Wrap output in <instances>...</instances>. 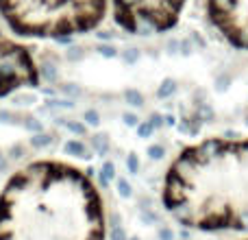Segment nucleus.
I'll return each instance as SVG.
<instances>
[{
    "instance_id": "obj_1",
    "label": "nucleus",
    "mask_w": 248,
    "mask_h": 240,
    "mask_svg": "<svg viewBox=\"0 0 248 240\" xmlns=\"http://www.w3.org/2000/svg\"><path fill=\"white\" fill-rule=\"evenodd\" d=\"M105 210L90 175L33 162L0 192V240H105Z\"/></svg>"
},
{
    "instance_id": "obj_2",
    "label": "nucleus",
    "mask_w": 248,
    "mask_h": 240,
    "mask_svg": "<svg viewBox=\"0 0 248 240\" xmlns=\"http://www.w3.org/2000/svg\"><path fill=\"white\" fill-rule=\"evenodd\" d=\"M161 201L179 225L198 232H248V137H209L181 151Z\"/></svg>"
},
{
    "instance_id": "obj_3",
    "label": "nucleus",
    "mask_w": 248,
    "mask_h": 240,
    "mask_svg": "<svg viewBox=\"0 0 248 240\" xmlns=\"http://www.w3.org/2000/svg\"><path fill=\"white\" fill-rule=\"evenodd\" d=\"M216 29L237 48H248V0H207Z\"/></svg>"
},
{
    "instance_id": "obj_4",
    "label": "nucleus",
    "mask_w": 248,
    "mask_h": 240,
    "mask_svg": "<svg viewBox=\"0 0 248 240\" xmlns=\"http://www.w3.org/2000/svg\"><path fill=\"white\" fill-rule=\"evenodd\" d=\"M63 151L68 155H72V157H81V159H90L92 157L87 144L85 142H81V140H68L63 144Z\"/></svg>"
},
{
    "instance_id": "obj_5",
    "label": "nucleus",
    "mask_w": 248,
    "mask_h": 240,
    "mask_svg": "<svg viewBox=\"0 0 248 240\" xmlns=\"http://www.w3.org/2000/svg\"><path fill=\"white\" fill-rule=\"evenodd\" d=\"M37 74H39L42 81H48V83L59 81V70H57V64H50V61H44V64L37 68Z\"/></svg>"
},
{
    "instance_id": "obj_6",
    "label": "nucleus",
    "mask_w": 248,
    "mask_h": 240,
    "mask_svg": "<svg viewBox=\"0 0 248 240\" xmlns=\"http://www.w3.org/2000/svg\"><path fill=\"white\" fill-rule=\"evenodd\" d=\"M92 149H94L96 155H107L109 153V137L98 133V136L92 137Z\"/></svg>"
},
{
    "instance_id": "obj_7",
    "label": "nucleus",
    "mask_w": 248,
    "mask_h": 240,
    "mask_svg": "<svg viewBox=\"0 0 248 240\" xmlns=\"http://www.w3.org/2000/svg\"><path fill=\"white\" fill-rule=\"evenodd\" d=\"M11 101L17 105V107H29V105L37 103V96L31 94V92H16V94L11 96Z\"/></svg>"
},
{
    "instance_id": "obj_8",
    "label": "nucleus",
    "mask_w": 248,
    "mask_h": 240,
    "mask_svg": "<svg viewBox=\"0 0 248 240\" xmlns=\"http://www.w3.org/2000/svg\"><path fill=\"white\" fill-rule=\"evenodd\" d=\"M52 144V137H50V133H44V131H39V133H33V137H31V146L33 149H46V146H50Z\"/></svg>"
},
{
    "instance_id": "obj_9",
    "label": "nucleus",
    "mask_w": 248,
    "mask_h": 240,
    "mask_svg": "<svg viewBox=\"0 0 248 240\" xmlns=\"http://www.w3.org/2000/svg\"><path fill=\"white\" fill-rule=\"evenodd\" d=\"M72 107H74L72 99H48L46 101L48 112H55V109H72Z\"/></svg>"
},
{
    "instance_id": "obj_10",
    "label": "nucleus",
    "mask_w": 248,
    "mask_h": 240,
    "mask_svg": "<svg viewBox=\"0 0 248 240\" xmlns=\"http://www.w3.org/2000/svg\"><path fill=\"white\" fill-rule=\"evenodd\" d=\"M57 122L59 124H63L68 131H72V133H77V136H83V133L87 131L85 129V124L83 122H77V120H65V118H57Z\"/></svg>"
},
{
    "instance_id": "obj_11",
    "label": "nucleus",
    "mask_w": 248,
    "mask_h": 240,
    "mask_svg": "<svg viewBox=\"0 0 248 240\" xmlns=\"http://www.w3.org/2000/svg\"><path fill=\"white\" fill-rule=\"evenodd\" d=\"M22 127L26 129V131H31V133H39V131H44V124L39 122L35 116H22Z\"/></svg>"
},
{
    "instance_id": "obj_12",
    "label": "nucleus",
    "mask_w": 248,
    "mask_h": 240,
    "mask_svg": "<svg viewBox=\"0 0 248 240\" xmlns=\"http://www.w3.org/2000/svg\"><path fill=\"white\" fill-rule=\"evenodd\" d=\"M116 177V166L111 162H105L103 164V171H100V184L103 186H109V181Z\"/></svg>"
},
{
    "instance_id": "obj_13",
    "label": "nucleus",
    "mask_w": 248,
    "mask_h": 240,
    "mask_svg": "<svg viewBox=\"0 0 248 240\" xmlns=\"http://www.w3.org/2000/svg\"><path fill=\"white\" fill-rule=\"evenodd\" d=\"M83 57H85V51H83L81 46H74V44H70L68 51H65V59H68V61H81Z\"/></svg>"
},
{
    "instance_id": "obj_14",
    "label": "nucleus",
    "mask_w": 248,
    "mask_h": 240,
    "mask_svg": "<svg viewBox=\"0 0 248 240\" xmlns=\"http://www.w3.org/2000/svg\"><path fill=\"white\" fill-rule=\"evenodd\" d=\"M176 92V83L172 81V79H166V81L161 83V87H159L157 94L161 96V99H168V96H172Z\"/></svg>"
},
{
    "instance_id": "obj_15",
    "label": "nucleus",
    "mask_w": 248,
    "mask_h": 240,
    "mask_svg": "<svg viewBox=\"0 0 248 240\" xmlns=\"http://www.w3.org/2000/svg\"><path fill=\"white\" fill-rule=\"evenodd\" d=\"M83 120H85V124H90V127H98L100 124V114L96 112V109H87V112L83 114Z\"/></svg>"
},
{
    "instance_id": "obj_16",
    "label": "nucleus",
    "mask_w": 248,
    "mask_h": 240,
    "mask_svg": "<svg viewBox=\"0 0 248 240\" xmlns=\"http://www.w3.org/2000/svg\"><path fill=\"white\" fill-rule=\"evenodd\" d=\"M61 92H63L65 96H70V99L81 96V87H78L77 83H63V86H61Z\"/></svg>"
},
{
    "instance_id": "obj_17",
    "label": "nucleus",
    "mask_w": 248,
    "mask_h": 240,
    "mask_svg": "<svg viewBox=\"0 0 248 240\" xmlns=\"http://www.w3.org/2000/svg\"><path fill=\"white\" fill-rule=\"evenodd\" d=\"M26 155V149H24V144H20V142H17V144H13L11 149H9V157L11 159H22Z\"/></svg>"
},
{
    "instance_id": "obj_18",
    "label": "nucleus",
    "mask_w": 248,
    "mask_h": 240,
    "mask_svg": "<svg viewBox=\"0 0 248 240\" xmlns=\"http://www.w3.org/2000/svg\"><path fill=\"white\" fill-rule=\"evenodd\" d=\"M124 96H126V101L131 105H135V107H140V105L144 103V99H141V94L137 90H126V94H124Z\"/></svg>"
},
{
    "instance_id": "obj_19",
    "label": "nucleus",
    "mask_w": 248,
    "mask_h": 240,
    "mask_svg": "<svg viewBox=\"0 0 248 240\" xmlns=\"http://www.w3.org/2000/svg\"><path fill=\"white\" fill-rule=\"evenodd\" d=\"M96 51H98V52H100V55H103V57H109V59L118 55V51H116V48L111 46V44H98V48H96Z\"/></svg>"
},
{
    "instance_id": "obj_20",
    "label": "nucleus",
    "mask_w": 248,
    "mask_h": 240,
    "mask_svg": "<svg viewBox=\"0 0 248 240\" xmlns=\"http://www.w3.org/2000/svg\"><path fill=\"white\" fill-rule=\"evenodd\" d=\"M153 131H155V127L150 122L137 124V136H140V137H150V136H153Z\"/></svg>"
},
{
    "instance_id": "obj_21",
    "label": "nucleus",
    "mask_w": 248,
    "mask_h": 240,
    "mask_svg": "<svg viewBox=\"0 0 248 240\" xmlns=\"http://www.w3.org/2000/svg\"><path fill=\"white\" fill-rule=\"evenodd\" d=\"M122 59L126 61V64H135V61L140 59V51H135V48H128V51L122 52Z\"/></svg>"
},
{
    "instance_id": "obj_22",
    "label": "nucleus",
    "mask_w": 248,
    "mask_h": 240,
    "mask_svg": "<svg viewBox=\"0 0 248 240\" xmlns=\"http://www.w3.org/2000/svg\"><path fill=\"white\" fill-rule=\"evenodd\" d=\"M118 190H120L122 197H131V184H128L126 179H118Z\"/></svg>"
},
{
    "instance_id": "obj_23",
    "label": "nucleus",
    "mask_w": 248,
    "mask_h": 240,
    "mask_svg": "<svg viewBox=\"0 0 248 240\" xmlns=\"http://www.w3.org/2000/svg\"><path fill=\"white\" fill-rule=\"evenodd\" d=\"M148 155H150L153 159H161V157H163V146H159V144L150 146V149H148Z\"/></svg>"
},
{
    "instance_id": "obj_24",
    "label": "nucleus",
    "mask_w": 248,
    "mask_h": 240,
    "mask_svg": "<svg viewBox=\"0 0 248 240\" xmlns=\"http://www.w3.org/2000/svg\"><path fill=\"white\" fill-rule=\"evenodd\" d=\"M126 166H128V171H131V172H137V171H140V162H137V155H128Z\"/></svg>"
},
{
    "instance_id": "obj_25",
    "label": "nucleus",
    "mask_w": 248,
    "mask_h": 240,
    "mask_svg": "<svg viewBox=\"0 0 248 240\" xmlns=\"http://www.w3.org/2000/svg\"><path fill=\"white\" fill-rule=\"evenodd\" d=\"M124 124H128V127H137V124H140V122H137V116H135V114H124Z\"/></svg>"
},
{
    "instance_id": "obj_26",
    "label": "nucleus",
    "mask_w": 248,
    "mask_h": 240,
    "mask_svg": "<svg viewBox=\"0 0 248 240\" xmlns=\"http://www.w3.org/2000/svg\"><path fill=\"white\" fill-rule=\"evenodd\" d=\"M111 240H126V236H124V232L118 225H113V229H111Z\"/></svg>"
},
{
    "instance_id": "obj_27",
    "label": "nucleus",
    "mask_w": 248,
    "mask_h": 240,
    "mask_svg": "<svg viewBox=\"0 0 248 240\" xmlns=\"http://www.w3.org/2000/svg\"><path fill=\"white\" fill-rule=\"evenodd\" d=\"M9 171V159L0 153V172H7Z\"/></svg>"
},
{
    "instance_id": "obj_28",
    "label": "nucleus",
    "mask_w": 248,
    "mask_h": 240,
    "mask_svg": "<svg viewBox=\"0 0 248 240\" xmlns=\"http://www.w3.org/2000/svg\"><path fill=\"white\" fill-rule=\"evenodd\" d=\"M150 124H153L155 129H157V127H161V124H163V118L159 116V114H153V120H150Z\"/></svg>"
},
{
    "instance_id": "obj_29",
    "label": "nucleus",
    "mask_w": 248,
    "mask_h": 240,
    "mask_svg": "<svg viewBox=\"0 0 248 240\" xmlns=\"http://www.w3.org/2000/svg\"><path fill=\"white\" fill-rule=\"evenodd\" d=\"M96 35H98V39H105V42L111 39V33H109V31H100V33H96Z\"/></svg>"
},
{
    "instance_id": "obj_30",
    "label": "nucleus",
    "mask_w": 248,
    "mask_h": 240,
    "mask_svg": "<svg viewBox=\"0 0 248 240\" xmlns=\"http://www.w3.org/2000/svg\"><path fill=\"white\" fill-rule=\"evenodd\" d=\"M181 48H183V55H189V52H192V46H189V42H181Z\"/></svg>"
},
{
    "instance_id": "obj_31",
    "label": "nucleus",
    "mask_w": 248,
    "mask_h": 240,
    "mask_svg": "<svg viewBox=\"0 0 248 240\" xmlns=\"http://www.w3.org/2000/svg\"><path fill=\"white\" fill-rule=\"evenodd\" d=\"M131 240H137V238H131Z\"/></svg>"
},
{
    "instance_id": "obj_32",
    "label": "nucleus",
    "mask_w": 248,
    "mask_h": 240,
    "mask_svg": "<svg viewBox=\"0 0 248 240\" xmlns=\"http://www.w3.org/2000/svg\"><path fill=\"white\" fill-rule=\"evenodd\" d=\"M244 240H248V238H244Z\"/></svg>"
}]
</instances>
